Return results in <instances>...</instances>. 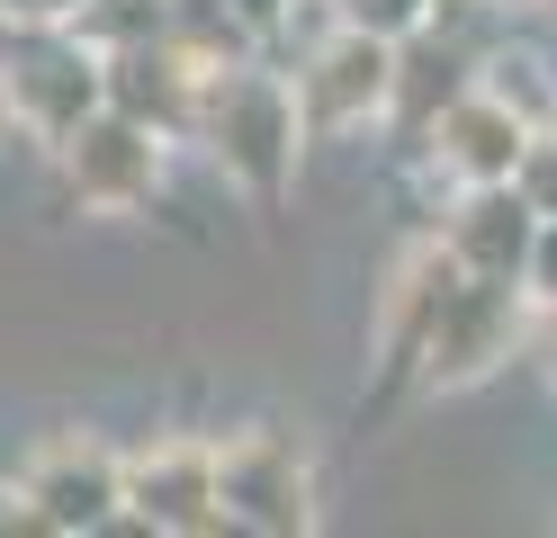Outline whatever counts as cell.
<instances>
[{
	"instance_id": "cell-1",
	"label": "cell",
	"mask_w": 557,
	"mask_h": 538,
	"mask_svg": "<svg viewBox=\"0 0 557 538\" xmlns=\"http://www.w3.org/2000/svg\"><path fill=\"white\" fill-rule=\"evenodd\" d=\"M207 135H216V153H225V171L243 179L252 198H278V179H288V162H297V90L288 82H270V72H252V63H234V72H216L207 82Z\"/></svg>"
},
{
	"instance_id": "cell-2",
	"label": "cell",
	"mask_w": 557,
	"mask_h": 538,
	"mask_svg": "<svg viewBox=\"0 0 557 538\" xmlns=\"http://www.w3.org/2000/svg\"><path fill=\"white\" fill-rule=\"evenodd\" d=\"M387 82H396V36L342 27L333 46L297 72V126L306 135H351L369 108H387Z\"/></svg>"
},
{
	"instance_id": "cell-3",
	"label": "cell",
	"mask_w": 557,
	"mask_h": 538,
	"mask_svg": "<svg viewBox=\"0 0 557 538\" xmlns=\"http://www.w3.org/2000/svg\"><path fill=\"white\" fill-rule=\"evenodd\" d=\"M153 126L145 117H82L73 135H63V189H73L90 215H126V207H145L153 198Z\"/></svg>"
},
{
	"instance_id": "cell-4",
	"label": "cell",
	"mask_w": 557,
	"mask_h": 538,
	"mask_svg": "<svg viewBox=\"0 0 557 538\" xmlns=\"http://www.w3.org/2000/svg\"><path fill=\"white\" fill-rule=\"evenodd\" d=\"M512 350V278H459V297L441 305V323H432V341H423V377L432 386H468V377H485L495 359Z\"/></svg>"
},
{
	"instance_id": "cell-5",
	"label": "cell",
	"mask_w": 557,
	"mask_h": 538,
	"mask_svg": "<svg viewBox=\"0 0 557 538\" xmlns=\"http://www.w3.org/2000/svg\"><path fill=\"white\" fill-rule=\"evenodd\" d=\"M423 135L441 143V162L459 171L468 189H504V179L521 171V153H531V126H521V108L504 90H459Z\"/></svg>"
},
{
	"instance_id": "cell-6",
	"label": "cell",
	"mask_w": 557,
	"mask_h": 538,
	"mask_svg": "<svg viewBox=\"0 0 557 538\" xmlns=\"http://www.w3.org/2000/svg\"><path fill=\"white\" fill-rule=\"evenodd\" d=\"M216 485H225V521H252V529H306L315 521L297 449L270 440V430H243L234 449H216Z\"/></svg>"
},
{
	"instance_id": "cell-7",
	"label": "cell",
	"mask_w": 557,
	"mask_h": 538,
	"mask_svg": "<svg viewBox=\"0 0 557 538\" xmlns=\"http://www.w3.org/2000/svg\"><path fill=\"white\" fill-rule=\"evenodd\" d=\"M18 502H27V521H37V529H99L126 502V466H109V458L82 449V440H54L18 476Z\"/></svg>"
},
{
	"instance_id": "cell-8",
	"label": "cell",
	"mask_w": 557,
	"mask_h": 538,
	"mask_svg": "<svg viewBox=\"0 0 557 538\" xmlns=\"http://www.w3.org/2000/svg\"><path fill=\"white\" fill-rule=\"evenodd\" d=\"M126 502L153 529H225V485H216V449L162 440L126 466Z\"/></svg>"
},
{
	"instance_id": "cell-9",
	"label": "cell",
	"mask_w": 557,
	"mask_h": 538,
	"mask_svg": "<svg viewBox=\"0 0 557 538\" xmlns=\"http://www.w3.org/2000/svg\"><path fill=\"white\" fill-rule=\"evenodd\" d=\"M99 108V72H90V54L82 46H37L18 72H10V117H27L37 135H73L82 117Z\"/></svg>"
},
{
	"instance_id": "cell-10",
	"label": "cell",
	"mask_w": 557,
	"mask_h": 538,
	"mask_svg": "<svg viewBox=\"0 0 557 538\" xmlns=\"http://www.w3.org/2000/svg\"><path fill=\"white\" fill-rule=\"evenodd\" d=\"M449 251H459L476 278H521V261H531V198L476 189V207L449 225Z\"/></svg>"
},
{
	"instance_id": "cell-11",
	"label": "cell",
	"mask_w": 557,
	"mask_h": 538,
	"mask_svg": "<svg viewBox=\"0 0 557 538\" xmlns=\"http://www.w3.org/2000/svg\"><path fill=\"white\" fill-rule=\"evenodd\" d=\"M449 99H459V54H449L441 36H423V46H396V82H387L396 126H405V135H423Z\"/></svg>"
},
{
	"instance_id": "cell-12",
	"label": "cell",
	"mask_w": 557,
	"mask_h": 538,
	"mask_svg": "<svg viewBox=\"0 0 557 538\" xmlns=\"http://www.w3.org/2000/svg\"><path fill=\"white\" fill-rule=\"evenodd\" d=\"M521 189H531V215H557V143L521 153Z\"/></svg>"
},
{
	"instance_id": "cell-13",
	"label": "cell",
	"mask_w": 557,
	"mask_h": 538,
	"mask_svg": "<svg viewBox=\"0 0 557 538\" xmlns=\"http://www.w3.org/2000/svg\"><path fill=\"white\" fill-rule=\"evenodd\" d=\"M423 18V0H351V27H377V36H405Z\"/></svg>"
},
{
	"instance_id": "cell-14",
	"label": "cell",
	"mask_w": 557,
	"mask_h": 538,
	"mask_svg": "<svg viewBox=\"0 0 557 538\" xmlns=\"http://www.w3.org/2000/svg\"><path fill=\"white\" fill-rule=\"evenodd\" d=\"M0 135H10V82H0Z\"/></svg>"
}]
</instances>
